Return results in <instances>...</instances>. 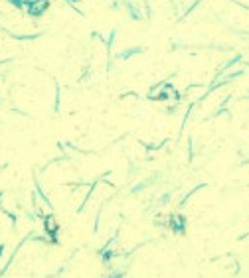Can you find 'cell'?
Returning <instances> with one entry per match:
<instances>
[{"label": "cell", "mask_w": 249, "mask_h": 278, "mask_svg": "<svg viewBox=\"0 0 249 278\" xmlns=\"http://www.w3.org/2000/svg\"><path fill=\"white\" fill-rule=\"evenodd\" d=\"M24 6L28 8V12H30L32 16H38V14H42V12L50 6V2H48V0H26Z\"/></svg>", "instance_id": "1"}]
</instances>
